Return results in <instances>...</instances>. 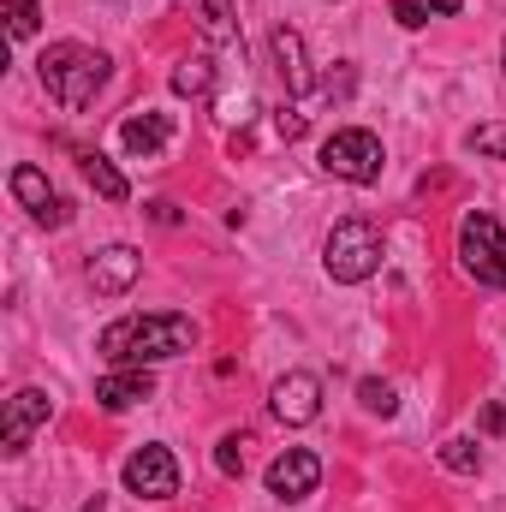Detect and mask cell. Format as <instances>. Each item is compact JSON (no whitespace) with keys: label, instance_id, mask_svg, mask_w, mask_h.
<instances>
[{"label":"cell","instance_id":"obj_4","mask_svg":"<svg viewBox=\"0 0 506 512\" xmlns=\"http://www.w3.org/2000/svg\"><path fill=\"white\" fill-rule=\"evenodd\" d=\"M459 262L477 286H501L506 292V227L489 209H471L459 221Z\"/></svg>","mask_w":506,"mask_h":512},{"label":"cell","instance_id":"obj_7","mask_svg":"<svg viewBox=\"0 0 506 512\" xmlns=\"http://www.w3.org/2000/svg\"><path fill=\"white\" fill-rule=\"evenodd\" d=\"M316 483H322V459H316L310 447H286V453L268 465V495H274V501H286V507L310 501V495H316Z\"/></svg>","mask_w":506,"mask_h":512},{"label":"cell","instance_id":"obj_18","mask_svg":"<svg viewBox=\"0 0 506 512\" xmlns=\"http://www.w3.org/2000/svg\"><path fill=\"white\" fill-rule=\"evenodd\" d=\"M441 465H447V471H459V477H471V471L483 465V453H477V441H471V435H453V441L441 447Z\"/></svg>","mask_w":506,"mask_h":512},{"label":"cell","instance_id":"obj_19","mask_svg":"<svg viewBox=\"0 0 506 512\" xmlns=\"http://www.w3.org/2000/svg\"><path fill=\"white\" fill-rule=\"evenodd\" d=\"M358 399H364V411H376V417H393V411H399V393H393L387 382H376V376L358 382Z\"/></svg>","mask_w":506,"mask_h":512},{"label":"cell","instance_id":"obj_2","mask_svg":"<svg viewBox=\"0 0 506 512\" xmlns=\"http://www.w3.org/2000/svg\"><path fill=\"white\" fill-rule=\"evenodd\" d=\"M36 72H42V90H48L66 114H84V108L108 90L114 60H108L102 48H84V42H48L42 60H36Z\"/></svg>","mask_w":506,"mask_h":512},{"label":"cell","instance_id":"obj_17","mask_svg":"<svg viewBox=\"0 0 506 512\" xmlns=\"http://www.w3.org/2000/svg\"><path fill=\"white\" fill-rule=\"evenodd\" d=\"M209 90H215V66H209L203 54H191V60L173 66V96H197V102H203Z\"/></svg>","mask_w":506,"mask_h":512},{"label":"cell","instance_id":"obj_26","mask_svg":"<svg viewBox=\"0 0 506 512\" xmlns=\"http://www.w3.org/2000/svg\"><path fill=\"white\" fill-rule=\"evenodd\" d=\"M149 215H155L161 227H173V221H179V209H173V203H149Z\"/></svg>","mask_w":506,"mask_h":512},{"label":"cell","instance_id":"obj_3","mask_svg":"<svg viewBox=\"0 0 506 512\" xmlns=\"http://www.w3.org/2000/svg\"><path fill=\"white\" fill-rule=\"evenodd\" d=\"M381 227L376 221H364V215H346V221H334V233L322 239V268H328V280H340V286H358V280H370L381 268Z\"/></svg>","mask_w":506,"mask_h":512},{"label":"cell","instance_id":"obj_25","mask_svg":"<svg viewBox=\"0 0 506 512\" xmlns=\"http://www.w3.org/2000/svg\"><path fill=\"white\" fill-rule=\"evenodd\" d=\"M304 126H310L304 114H292V108H280V137H286V143H298V137H304Z\"/></svg>","mask_w":506,"mask_h":512},{"label":"cell","instance_id":"obj_5","mask_svg":"<svg viewBox=\"0 0 506 512\" xmlns=\"http://www.w3.org/2000/svg\"><path fill=\"white\" fill-rule=\"evenodd\" d=\"M381 161H387V155H381V137L364 131V126H346L322 143V167H328L334 179H346V185H376Z\"/></svg>","mask_w":506,"mask_h":512},{"label":"cell","instance_id":"obj_11","mask_svg":"<svg viewBox=\"0 0 506 512\" xmlns=\"http://www.w3.org/2000/svg\"><path fill=\"white\" fill-rule=\"evenodd\" d=\"M268 48H274L280 78H286V96H310V90H316V72H310V60H304V36H298L292 24H274Z\"/></svg>","mask_w":506,"mask_h":512},{"label":"cell","instance_id":"obj_10","mask_svg":"<svg viewBox=\"0 0 506 512\" xmlns=\"http://www.w3.org/2000/svg\"><path fill=\"white\" fill-rule=\"evenodd\" d=\"M12 197H18L42 227H66V203H60V191L48 185L42 167H12Z\"/></svg>","mask_w":506,"mask_h":512},{"label":"cell","instance_id":"obj_6","mask_svg":"<svg viewBox=\"0 0 506 512\" xmlns=\"http://www.w3.org/2000/svg\"><path fill=\"white\" fill-rule=\"evenodd\" d=\"M120 477H126V489L137 501H173V495H179V459H173L167 447H155V441L131 453Z\"/></svg>","mask_w":506,"mask_h":512},{"label":"cell","instance_id":"obj_8","mask_svg":"<svg viewBox=\"0 0 506 512\" xmlns=\"http://www.w3.org/2000/svg\"><path fill=\"white\" fill-rule=\"evenodd\" d=\"M54 417V399L42 393V387H18L12 399H6V423H0V441H6V459H18L24 447H30V429H42Z\"/></svg>","mask_w":506,"mask_h":512},{"label":"cell","instance_id":"obj_13","mask_svg":"<svg viewBox=\"0 0 506 512\" xmlns=\"http://www.w3.org/2000/svg\"><path fill=\"white\" fill-rule=\"evenodd\" d=\"M167 137H173V114H131L126 126H120L126 155H143V161H155L167 149Z\"/></svg>","mask_w":506,"mask_h":512},{"label":"cell","instance_id":"obj_12","mask_svg":"<svg viewBox=\"0 0 506 512\" xmlns=\"http://www.w3.org/2000/svg\"><path fill=\"white\" fill-rule=\"evenodd\" d=\"M143 274V256L131 251V245H108V251L90 256V286L102 292V298H120L131 292V280Z\"/></svg>","mask_w":506,"mask_h":512},{"label":"cell","instance_id":"obj_27","mask_svg":"<svg viewBox=\"0 0 506 512\" xmlns=\"http://www.w3.org/2000/svg\"><path fill=\"white\" fill-rule=\"evenodd\" d=\"M429 12H435V18H453V12H459V0H429Z\"/></svg>","mask_w":506,"mask_h":512},{"label":"cell","instance_id":"obj_20","mask_svg":"<svg viewBox=\"0 0 506 512\" xmlns=\"http://www.w3.org/2000/svg\"><path fill=\"white\" fill-rule=\"evenodd\" d=\"M477 155H495V161H506V120H489V126H477L471 137H465Z\"/></svg>","mask_w":506,"mask_h":512},{"label":"cell","instance_id":"obj_14","mask_svg":"<svg viewBox=\"0 0 506 512\" xmlns=\"http://www.w3.org/2000/svg\"><path fill=\"white\" fill-rule=\"evenodd\" d=\"M149 393H155V376H149V370H114V376L96 382V405H102V411H131V405L149 399Z\"/></svg>","mask_w":506,"mask_h":512},{"label":"cell","instance_id":"obj_1","mask_svg":"<svg viewBox=\"0 0 506 512\" xmlns=\"http://www.w3.org/2000/svg\"><path fill=\"white\" fill-rule=\"evenodd\" d=\"M197 346V322L191 316H120L102 328V358L108 364H131V370H149V364H167V358H185Z\"/></svg>","mask_w":506,"mask_h":512},{"label":"cell","instance_id":"obj_28","mask_svg":"<svg viewBox=\"0 0 506 512\" xmlns=\"http://www.w3.org/2000/svg\"><path fill=\"white\" fill-rule=\"evenodd\" d=\"M84 512H102V507H84Z\"/></svg>","mask_w":506,"mask_h":512},{"label":"cell","instance_id":"obj_16","mask_svg":"<svg viewBox=\"0 0 506 512\" xmlns=\"http://www.w3.org/2000/svg\"><path fill=\"white\" fill-rule=\"evenodd\" d=\"M191 12H197V24H203V36H209L215 48H233V42H239V24H233V12H227V0H191Z\"/></svg>","mask_w":506,"mask_h":512},{"label":"cell","instance_id":"obj_23","mask_svg":"<svg viewBox=\"0 0 506 512\" xmlns=\"http://www.w3.org/2000/svg\"><path fill=\"white\" fill-rule=\"evenodd\" d=\"M393 18H399L405 30H423V24H429V6H423V0H393Z\"/></svg>","mask_w":506,"mask_h":512},{"label":"cell","instance_id":"obj_9","mask_svg":"<svg viewBox=\"0 0 506 512\" xmlns=\"http://www.w3.org/2000/svg\"><path fill=\"white\" fill-rule=\"evenodd\" d=\"M268 405H274L280 423H316L322 417V382L310 370H286L274 382V393H268Z\"/></svg>","mask_w":506,"mask_h":512},{"label":"cell","instance_id":"obj_21","mask_svg":"<svg viewBox=\"0 0 506 512\" xmlns=\"http://www.w3.org/2000/svg\"><path fill=\"white\" fill-rule=\"evenodd\" d=\"M36 24H42V12H36V0H6V30L24 42V36H36Z\"/></svg>","mask_w":506,"mask_h":512},{"label":"cell","instance_id":"obj_24","mask_svg":"<svg viewBox=\"0 0 506 512\" xmlns=\"http://www.w3.org/2000/svg\"><path fill=\"white\" fill-rule=\"evenodd\" d=\"M477 429H483V435H506V399H495V405L477 417Z\"/></svg>","mask_w":506,"mask_h":512},{"label":"cell","instance_id":"obj_15","mask_svg":"<svg viewBox=\"0 0 506 512\" xmlns=\"http://www.w3.org/2000/svg\"><path fill=\"white\" fill-rule=\"evenodd\" d=\"M78 161H84V179L96 185V197H108V203H126V197H131L126 173H120V167H114V161H108L102 149H84Z\"/></svg>","mask_w":506,"mask_h":512},{"label":"cell","instance_id":"obj_22","mask_svg":"<svg viewBox=\"0 0 506 512\" xmlns=\"http://www.w3.org/2000/svg\"><path fill=\"white\" fill-rule=\"evenodd\" d=\"M215 471H221V477H245V435H227V441L215 447Z\"/></svg>","mask_w":506,"mask_h":512}]
</instances>
